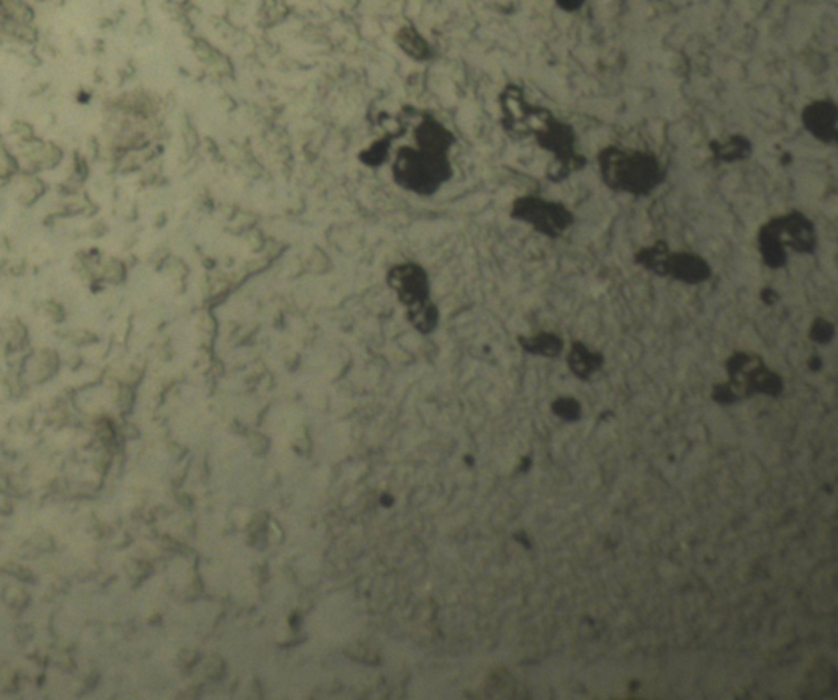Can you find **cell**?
I'll return each mask as SVG.
<instances>
[{"label":"cell","mask_w":838,"mask_h":700,"mask_svg":"<svg viewBox=\"0 0 838 700\" xmlns=\"http://www.w3.org/2000/svg\"><path fill=\"white\" fill-rule=\"evenodd\" d=\"M639 262L657 274L671 275L689 284H699L709 277V266L703 259L693 254H671L663 244L643 249Z\"/></svg>","instance_id":"obj_3"},{"label":"cell","mask_w":838,"mask_h":700,"mask_svg":"<svg viewBox=\"0 0 838 700\" xmlns=\"http://www.w3.org/2000/svg\"><path fill=\"white\" fill-rule=\"evenodd\" d=\"M763 258L771 267L785 264V250L788 246L809 252L814 246V228L803 214L786 216L771 223L761 231L760 238Z\"/></svg>","instance_id":"obj_2"},{"label":"cell","mask_w":838,"mask_h":700,"mask_svg":"<svg viewBox=\"0 0 838 700\" xmlns=\"http://www.w3.org/2000/svg\"><path fill=\"white\" fill-rule=\"evenodd\" d=\"M729 372H731L732 383L727 385V388L731 390L733 399L739 398L745 393H751V391L778 395L783 388L779 377L767 370L758 359L747 354H737L732 357L729 362Z\"/></svg>","instance_id":"obj_4"},{"label":"cell","mask_w":838,"mask_h":700,"mask_svg":"<svg viewBox=\"0 0 838 700\" xmlns=\"http://www.w3.org/2000/svg\"><path fill=\"white\" fill-rule=\"evenodd\" d=\"M569 362H570L571 370L575 372V375H578L580 378H588L591 373L601 367L603 359H601V355L589 352L587 347L575 344L571 349Z\"/></svg>","instance_id":"obj_8"},{"label":"cell","mask_w":838,"mask_h":700,"mask_svg":"<svg viewBox=\"0 0 838 700\" xmlns=\"http://www.w3.org/2000/svg\"><path fill=\"white\" fill-rule=\"evenodd\" d=\"M555 2L560 9L567 10V12H575L585 4V0H555Z\"/></svg>","instance_id":"obj_13"},{"label":"cell","mask_w":838,"mask_h":700,"mask_svg":"<svg viewBox=\"0 0 838 700\" xmlns=\"http://www.w3.org/2000/svg\"><path fill=\"white\" fill-rule=\"evenodd\" d=\"M804 126L817 140L832 142L837 140V107L829 100H817L804 110Z\"/></svg>","instance_id":"obj_7"},{"label":"cell","mask_w":838,"mask_h":700,"mask_svg":"<svg viewBox=\"0 0 838 700\" xmlns=\"http://www.w3.org/2000/svg\"><path fill=\"white\" fill-rule=\"evenodd\" d=\"M515 210L517 216L533 223L537 230L545 231L547 234L560 232L570 222V214L562 205L544 202L541 198H524L517 202Z\"/></svg>","instance_id":"obj_5"},{"label":"cell","mask_w":838,"mask_h":700,"mask_svg":"<svg viewBox=\"0 0 838 700\" xmlns=\"http://www.w3.org/2000/svg\"><path fill=\"white\" fill-rule=\"evenodd\" d=\"M553 411H555V414H559L563 419H569V421H575L580 416V406H578V403L575 399H559L557 403H553Z\"/></svg>","instance_id":"obj_11"},{"label":"cell","mask_w":838,"mask_h":700,"mask_svg":"<svg viewBox=\"0 0 838 700\" xmlns=\"http://www.w3.org/2000/svg\"><path fill=\"white\" fill-rule=\"evenodd\" d=\"M523 346L533 354L557 355L562 350V341L552 334H541L523 341Z\"/></svg>","instance_id":"obj_10"},{"label":"cell","mask_w":838,"mask_h":700,"mask_svg":"<svg viewBox=\"0 0 838 700\" xmlns=\"http://www.w3.org/2000/svg\"><path fill=\"white\" fill-rule=\"evenodd\" d=\"M714 154L723 160L743 159L750 151V142L741 136H733L729 141L713 146Z\"/></svg>","instance_id":"obj_9"},{"label":"cell","mask_w":838,"mask_h":700,"mask_svg":"<svg viewBox=\"0 0 838 700\" xmlns=\"http://www.w3.org/2000/svg\"><path fill=\"white\" fill-rule=\"evenodd\" d=\"M832 334H833V329H832L829 323H825V321H817V323L814 324V328H812V337H814L815 341H819V342H827L830 337H832Z\"/></svg>","instance_id":"obj_12"},{"label":"cell","mask_w":838,"mask_h":700,"mask_svg":"<svg viewBox=\"0 0 838 700\" xmlns=\"http://www.w3.org/2000/svg\"><path fill=\"white\" fill-rule=\"evenodd\" d=\"M601 176L607 186L631 194H647L659 186L663 172L655 156L607 148L599 154Z\"/></svg>","instance_id":"obj_1"},{"label":"cell","mask_w":838,"mask_h":700,"mask_svg":"<svg viewBox=\"0 0 838 700\" xmlns=\"http://www.w3.org/2000/svg\"><path fill=\"white\" fill-rule=\"evenodd\" d=\"M390 284L400 295V300L414 306L413 310L424 308L428 284L426 275L416 266H402L393 268L390 274Z\"/></svg>","instance_id":"obj_6"}]
</instances>
